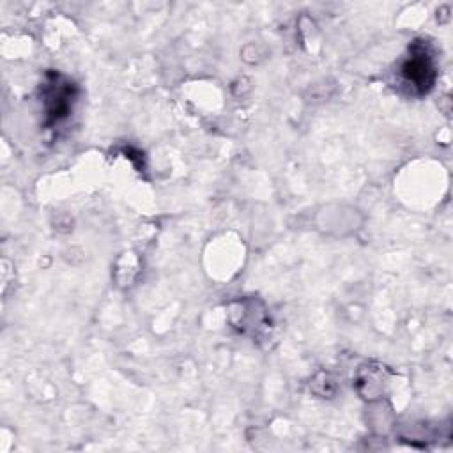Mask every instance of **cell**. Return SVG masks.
Masks as SVG:
<instances>
[{
  "label": "cell",
  "mask_w": 453,
  "mask_h": 453,
  "mask_svg": "<svg viewBox=\"0 0 453 453\" xmlns=\"http://www.w3.org/2000/svg\"><path fill=\"white\" fill-rule=\"evenodd\" d=\"M404 75L407 76L409 82L413 80L418 85H429V83L432 82V78L429 76L432 75V67H430L427 59H416V57H413V59L406 64V67H404Z\"/></svg>",
  "instance_id": "obj_1"
}]
</instances>
